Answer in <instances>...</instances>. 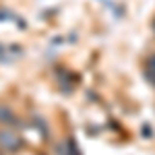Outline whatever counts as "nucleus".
<instances>
[{"label":"nucleus","instance_id":"nucleus-1","mask_svg":"<svg viewBox=\"0 0 155 155\" xmlns=\"http://www.w3.org/2000/svg\"><path fill=\"white\" fill-rule=\"evenodd\" d=\"M0 147L6 149V151H15L21 147V139L19 134L12 130H0Z\"/></svg>","mask_w":155,"mask_h":155},{"label":"nucleus","instance_id":"nucleus-2","mask_svg":"<svg viewBox=\"0 0 155 155\" xmlns=\"http://www.w3.org/2000/svg\"><path fill=\"white\" fill-rule=\"evenodd\" d=\"M0 122H6V124L15 122V116H12V112L8 110V107H2V106H0Z\"/></svg>","mask_w":155,"mask_h":155}]
</instances>
